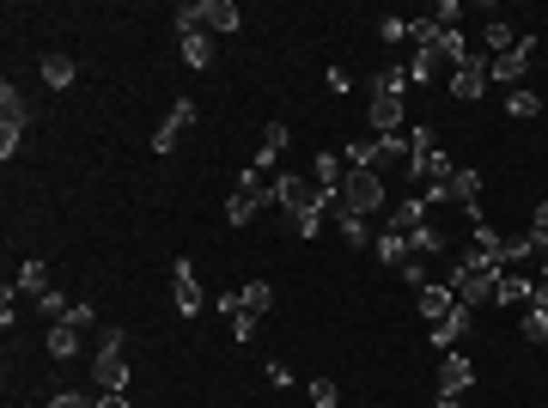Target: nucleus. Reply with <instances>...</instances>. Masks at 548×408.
Returning a JSON list of instances; mask_svg holds the SVG:
<instances>
[{
  "instance_id": "1",
  "label": "nucleus",
  "mask_w": 548,
  "mask_h": 408,
  "mask_svg": "<svg viewBox=\"0 0 548 408\" xmlns=\"http://www.w3.org/2000/svg\"><path fill=\"white\" fill-rule=\"evenodd\" d=\"M403 171H408V177H426V184H451V171H457V164L439 153V134L421 123L414 134H408V164H403Z\"/></svg>"
},
{
  "instance_id": "2",
  "label": "nucleus",
  "mask_w": 548,
  "mask_h": 408,
  "mask_svg": "<svg viewBox=\"0 0 548 408\" xmlns=\"http://www.w3.org/2000/svg\"><path fill=\"white\" fill-rule=\"evenodd\" d=\"M25 123H31V110H25V92L6 80V85H0V159H6V164L19 159V146H25Z\"/></svg>"
},
{
  "instance_id": "3",
  "label": "nucleus",
  "mask_w": 548,
  "mask_h": 408,
  "mask_svg": "<svg viewBox=\"0 0 548 408\" xmlns=\"http://www.w3.org/2000/svg\"><path fill=\"white\" fill-rule=\"evenodd\" d=\"M274 202L299 220V214H324V189L311 177H299V171H286V177H274Z\"/></svg>"
},
{
  "instance_id": "4",
  "label": "nucleus",
  "mask_w": 548,
  "mask_h": 408,
  "mask_svg": "<svg viewBox=\"0 0 548 408\" xmlns=\"http://www.w3.org/2000/svg\"><path fill=\"white\" fill-rule=\"evenodd\" d=\"M530 55H536V37H518V49H506V55H493L487 62V85H524V74H530Z\"/></svg>"
},
{
  "instance_id": "5",
  "label": "nucleus",
  "mask_w": 548,
  "mask_h": 408,
  "mask_svg": "<svg viewBox=\"0 0 548 408\" xmlns=\"http://www.w3.org/2000/svg\"><path fill=\"white\" fill-rule=\"evenodd\" d=\"M342 202L354 207V214H378V207H384V177H378V171H347V184H342Z\"/></svg>"
},
{
  "instance_id": "6",
  "label": "nucleus",
  "mask_w": 548,
  "mask_h": 408,
  "mask_svg": "<svg viewBox=\"0 0 548 408\" xmlns=\"http://www.w3.org/2000/svg\"><path fill=\"white\" fill-rule=\"evenodd\" d=\"M171 299H177L183 317H202V311H207L202 281H195V263H189V256H177V263H171Z\"/></svg>"
},
{
  "instance_id": "7",
  "label": "nucleus",
  "mask_w": 548,
  "mask_h": 408,
  "mask_svg": "<svg viewBox=\"0 0 548 408\" xmlns=\"http://www.w3.org/2000/svg\"><path fill=\"white\" fill-rule=\"evenodd\" d=\"M487 92V55H475V49H469L463 62L451 67V98L457 104H475Z\"/></svg>"
},
{
  "instance_id": "8",
  "label": "nucleus",
  "mask_w": 548,
  "mask_h": 408,
  "mask_svg": "<svg viewBox=\"0 0 548 408\" xmlns=\"http://www.w3.org/2000/svg\"><path fill=\"white\" fill-rule=\"evenodd\" d=\"M445 195L457 207H463L469 220L482 225V171H469V164H457V171H451V184H445Z\"/></svg>"
},
{
  "instance_id": "9",
  "label": "nucleus",
  "mask_w": 548,
  "mask_h": 408,
  "mask_svg": "<svg viewBox=\"0 0 548 408\" xmlns=\"http://www.w3.org/2000/svg\"><path fill=\"white\" fill-rule=\"evenodd\" d=\"M189 128H195V104L177 98V104H171V116L159 123V134H153V153H177V141L189 134Z\"/></svg>"
},
{
  "instance_id": "10",
  "label": "nucleus",
  "mask_w": 548,
  "mask_h": 408,
  "mask_svg": "<svg viewBox=\"0 0 548 408\" xmlns=\"http://www.w3.org/2000/svg\"><path fill=\"white\" fill-rule=\"evenodd\" d=\"M92 384H98V390H128V360H122V347H98V360H92Z\"/></svg>"
},
{
  "instance_id": "11",
  "label": "nucleus",
  "mask_w": 548,
  "mask_h": 408,
  "mask_svg": "<svg viewBox=\"0 0 548 408\" xmlns=\"http://www.w3.org/2000/svg\"><path fill=\"white\" fill-rule=\"evenodd\" d=\"M311 184L324 189V202H335V195H342V184H347L342 153H317V159H311Z\"/></svg>"
},
{
  "instance_id": "12",
  "label": "nucleus",
  "mask_w": 548,
  "mask_h": 408,
  "mask_svg": "<svg viewBox=\"0 0 548 408\" xmlns=\"http://www.w3.org/2000/svg\"><path fill=\"white\" fill-rule=\"evenodd\" d=\"M469 384H475V366H469L463 353H451V360H439V396H463Z\"/></svg>"
},
{
  "instance_id": "13",
  "label": "nucleus",
  "mask_w": 548,
  "mask_h": 408,
  "mask_svg": "<svg viewBox=\"0 0 548 408\" xmlns=\"http://www.w3.org/2000/svg\"><path fill=\"white\" fill-rule=\"evenodd\" d=\"M469 323H475V311H469V305H457V311L445 317V323H433V347H439V353H451V347H457V342L469 335Z\"/></svg>"
},
{
  "instance_id": "14",
  "label": "nucleus",
  "mask_w": 548,
  "mask_h": 408,
  "mask_svg": "<svg viewBox=\"0 0 548 408\" xmlns=\"http://www.w3.org/2000/svg\"><path fill=\"white\" fill-rule=\"evenodd\" d=\"M286 141H293V134H286V123H268V128H263V153H256V164H250V171H256V177H268V171L281 164Z\"/></svg>"
},
{
  "instance_id": "15",
  "label": "nucleus",
  "mask_w": 548,
  "mask_h": 408,
  "mask_svg": "<svg viewBox=\"0 0 548 408\" xmlns=\"http://www.w3.org/2000/svg\"><path fill=\"white\" fill-rule=\"evenodd\" d=\"M451 311H457V293H451V286H439V281L421 286V317L426 323H445Z\"/></svg>"
},
{
  "instance_id": "16",
  "label": "nucleus",
  "mask_w": 548,
  "mask_h": 408,
  "mask_svg": "<svg viewBox=\"0 0 548 408\" xmlns=\"http://www.w3.org/2000/svg\"><path fill=\"white\" fill-rule=\"evenodd\" d=\"M177 49H183V62L189 67H214V37H207V31H189V37H177Z\"/></svg>"
},
{
  "instance_id": "17",
  "label": "nucleus",
  "mask_w": 548,
  "mask_h": 408,
  "mask_svg": "<svg viewBox=\"0 0 548 408\" xmlns=\"http://www.w3.org/2000/svg\"><path fill=\"white\" fill-rule=\"evenodd\" d=\"M439 67H445L439 49H414V62H408V85H433V80H439Z\"/></svg>"
},
{
  "instance_id": "18",
  "label": "nucleus",
  "mask_w": 548,
  "mask_h": 408,
  "mask_svg": "<svg viewBox=\"0 0 548 408\" xmlns=\"http://www.w3.org/2000/svg\"><path fill=\"white\" fill-rule=\"evenodd\" d=\"M372 128L378 134H403V98H372Z\"/></svg>"
},
{
  "instance_id": "19",
  "label": "nucleus",
  "mask_w": 548,
  "mask_h": 408,
  "mask_svg": "<svg viewBox=\"0 0 548 408\" xmlns=\"http://www.w3.org/2000/svg\"><path fill=\"white\" fill-rule=\"evenodd\" d=\"M238 305L250 311V317H263V311L274 305V286H268V281H244L238 286Z\"/></svg>"
},
{
  "instance_id": "20",
  "label": "nucleus",
  "mask_w": 548,
  "mask_h": 408,
  "mask_svg": "<svg viewBox=\"0 0 548 408\" xmlns=\"http://www.w3.org/2000/svg\"><path fill=\"white\" fill-rule=\"evenodd\" d=\"M403 92H408L403 67H378V74H372V98H403Z\"/></svg>"
},
{
  "instance_id": "21",
  "label": "nucleus",
  "mask_w": 548,
  "mask_h": 408,
  "mask_svg": "<svg viewBox=\"0 0 548 408\" xmlns=\"http://www.w3.org/2000/svg\"><path fill=\"white\" fill-rule=\"evenodd\" d=\"M530 286H536V281H524V274H500L493 299H500V305H530Z\"/></svg>"
},
{
  "instance_id": "22",
  "label": "nucleus",
  "mask_w": 548,
  "mask_h": 408,
  "mask_svg": "<svg viewBox=\"0 0 548 408\" xmlns=\"http://www.w3.org/2000/svg\"><path fill=\"white\" fill-rule=\"evenodd\" d=\"M378 263H390V268L408 263V238H403V232H390V225L378 232Z\"/></svg>"
},
{
  "instance_id": "23",
  "label": "nucleus",
  "mask_w": 548,
  "mask_h": 408,
  "mask_svg": "<svg viewBox=\"0 0 548 408\" xmlns=\"http://www.w3.org/2000/svg\"><path fill=\"white\" fill-rule=\"evenodd\" d=\"M19 293L25 299H43V293H49V268L43 263H19Z\"/></svg>"
},
{
  "instance_id": "24",
  "label": "nucleus",
  "mask_w": 548,
  "mask_h": 408,
  "mask_svg": "<svg viewBox=\"0 0 548 408\" xmlns=\"http://www.w3.org/2000/svg\"><path fill=\"white\" fill-rule=\"evenodd\" d=\"M469 250H482V256H487V263H506V238H500V232H493V225H475V244H469Z\"/></svg>"
},
{
  "instance_id": "25",
  "label": "nucleus",
  "mask_w": 548,
  "mask_h": 408,
  "mask_svg": "<svg viewBox=\"0 0 548 408\" xmlns=\"http://www.w3.org/2000/svg\"><path fill=\"white\" fill-rule=\"evenodd\" d=\"M49 353H55V360H74V353H80V329L55 323V329H49Z\"/></svg>"
},
{
  "instance_id": "26",
  "label": "nucleus",
  "mask_w": 548,
  "mask_h": 408,
  "mask_svg": "<svg viewBox=\"0 0 548 408\" xmlns=\"http://www.w3.org/2000/svg\"><path fill=\"white\" fill-rule=\"evenodd\" d=\"M74 74H80V67L67 62V55H43V80L55 85V92H67V85H74Z\"/></svg>"
},
{
  "instance_id": "27",
  "label": "nucleus",
  "mask_w": 548,
  "mask_h": 408,
  "mask_svg": "<svg viewBox=\"0 0 548 408\" xmlns=\"http://www.w3.org/2000/svg\"><path fill=\"white\" fill-rule=\"evenodd\" d=\"M439 250H445V238H439L433 225H414V232H408V256H439Z\"/></svg>"
},
{
  "instance_id": "28",
  "label": "nucleus",
  "mask_w": 548,
  "mask_h": 408,
  "mask_svg": "<svg viewBox=\"0 0 548 408\" xmlns=\"http://www.w3.org/2000/svg\"><path fill=\"white\" fill-rule=\"evenodd\" d=\"M414 225H426V202H403L396 214H390V232H403V238L414 232Z\"/></svg>"
},
{
  "instance_id": "29",
  "label": "nucleus",
  "mask_w": 548,
  "mask_h": 408,
  "mask_svg": "<svg viewBox=\"0 0 548 408\" xmlns=\"http://www.w3.org/2000/svg\"><path fill=\"white\" fill-rule=\"evenodd\" d=\"M482 43H487V49H493V55H506V49H518V37H512V25H506V19H487Z\"/></svg>"
},
{
  "instance_id": "30",
  "label": "nucleus",
  "mask_w": 548,
  "mask_h": 408,
  "mask_svg": "<svg viewBox=\"0 0 548 408\" xmlns=\"http://www.w3.org/2000/svg\"><path fill=\"white\" fill-rule=\"evenodd\" d=\"M536 110H543V98H536L530 85H518V92H512V98H506V116H518V123H530Z\"/></svg>"
},
{
  "instance_id": "31",
  "label": "nucleus",
  "mask_w": 548,
  "mask_h": 408,
  "mask_svg": "<svg viewBox=\"0 0 548 408\" xmlns=\"http://www.w3.org/2000/svg\"><path fill=\"white\" fill-rule=\"evenodd\" d=\"M311 403L335 408V403H342V384H335V378H311Z\"/></svg>"
},
{
  "instance_id": "32",
  "label": "nucleus",
  "mask_w": 548,
  "mask_h": 408,
  "mask_svg": "<svg viewBox=\"0 0 548 408\" xmlns=\"http://www.w3.org/2000/svg\"><path fill=\"white\" fill-rule=\"evenodd\" d=\"M37 311H43V317H55V323H61V317H67V311H74V305H67V299H61L55 286H49V293H43V299H37Z\"/></svg>"
},
{
  "instance_id": "33",
  "label": "nucleus",
  "mask_w": 548,
  "mask_h": 408,
  "mask_svg": "<svg viewBox=\"0 0 548 408\" xmlns=\"http://www.w3.org/2000/svg\"><path fill=\"white\" fill-rule=\"evenodd\" d=\"M524 342H548V311H524Z\"/></svg>"
},
{
  "instance_id": "34",
  "label": "nucleus",
  "mask_w": 548,
  "mask_h": 408,
  "mask_svg": "<svg viewBox=\"0 0 548 408\" xmlns=\"http://www.w3.org/2000/svg\"><path fill=\"white\" fill-rule=\"evenodd\" d=\"M256 323H263V317H250V311H238V317H232V335H238V342H256Z\"/></svg>"
},
{
  "instance_id": "35",
  "label": "nucleus",
  "mask_w": 548,
  "mask_h": 408,
  "mask_svg": "<svg viewBox=\"0 0 548 408\" xmlns=\"http://www.w3.org/2000/svg\"><path fill=\"white\" fill-rule=\"evenodd\" d=\"M61 323H74V329H92V323H98V311H92V305H85V299H80V305L67 311V317H61Z\"/></svg>"
},
{
  "instance_id": "36",
  "label": "nucleus",
  "mask_w": 548,
  "mask_h": 408,
  "mask_svg": "<svg viewBox=\"0 0 548 408\" xmlns=\"http://www.w3.org/2000/svg\"><path fill=\"white\" fill-rule=\"evenodd\" d=\"M403 281L408 286H433V281H426V263H421V256H408V263H403Z\"/></svg>"
},
{
  "instance_id": "37",
  "label": "nucleus",
  "mask_w": 548,
  "mask_h": 408,
  "mask_svg": "<svg viewBox=\"0 0 548 408\" xmlns=\"http://www.w3.org/2000/svg\"><path fill=\"white\" fill-rule=\"evenodd\" d=\"M293 232H299V238H317V232H324V214H299Z\"/></svg>"
},
{
  "instance_id": "38",
  "label": "nucleus",
  "mask_w": 548,
  "mask_h": 408,
  "mask_svg": "<svg viewBox=\"0 0 548 408\" xmlns=\"http://www.w3.org/2000/svg\"><path fill=\"white\" fill-rule=\"evenodd\" d=\"M49 408H98V403H92V396H80V390H61Z\"/></svg>"
},
{
  "instance_id": "39",
  "label": "nucleus",
  "mask_w": 548,
  "mask_h": 408,
  "mask_svg": "<svg viewBox=\"0 0 548 408\" xmlns=\"http://www.w3.org/2000/svg\"><path fill=\"white\" fill-rule=\"evenodd\" d=\"M378 37H384V43H403L408 37V19H384V25H378Z\"/></svg>"
},
{
  "instance_id": "40",
  "label": "nucleus",
  "mask_w": 548,
  "mask_h": 408,
  "mask_svg": "<svg viewBox=\"0 0 548 408\" xmlns=\"http://www.w3.org/2000/svg\"><path fill=\"white\" fill-rule=\"evenodd\" d=\"M98 408H128V390H98Z\"/></svg>"
},
{
  "instance_id": "41",
  "label": "nucleus",
  "mask_w": 548,
  "mask_h": 408,
  "mask_svg": "<svg viewBox=\"0 0 548 408\" xmlns=\"http://www.w3.org/2000/svg\"><path fill=\"white\" fill-rule=\"evenodd\" d=\"M530 311H548V281H536V286H530Z\"/></svg>"
},
{
  "instance_id": "42",
  "label": "nucleus",
  "mask_w": 548,
  "mask_h": 408,
  "mask_svg": "<svg viewBox=\"0 0 548 408\" xmlns=\"http://www.w3.org/2000/svg\"><path fill=\"white\" fill-rule=\"evenodd\" d=\"M439 408H463V403H457V396H439Z\"/></svg>"
},
{
  "instance_id": "43",
  "label": "nucleus",
  "mask_w": 548,
  "mask_h": 408,
  "mask_svg": "<svg viewBox=\"0 0 548 408\" xmlns=\"http://www.w3.org/2000/svg\"><path fill=\"white\" fill-rule=\"evenodd\" d=\"M543 281H548V256H543Z\"/></svg>"
}]
</instances>
